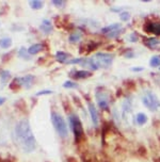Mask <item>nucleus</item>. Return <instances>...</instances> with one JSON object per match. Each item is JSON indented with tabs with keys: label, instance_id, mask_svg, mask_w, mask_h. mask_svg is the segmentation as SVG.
Returning <instances> with one entry per match:
<instances>
[{
	"label": "nucleus",
	"instance_id": "7",
	"mask_svg": "<svg viewBox=\"0 0 160 162\" xmlns=\"http://www.w3.org/2000/svg\"><path fill=\"white\" fill-rule=\"evenodd\" d=\"M96 99L98 102V106L100 109H107L109 106V100H108V96L105 93H97L96 94Z\"/></svg>",
	"mask_w": 160,
	"mask_h": 162
},
{
	"label": "nucleus",
	"instance_id": "25",
	"mask_svg": "<svg viewBox=\"0 0 160 162\" xmlns=\"http://www.w3.org/2000/svg\"><path fill=\"white\" fill-rule=\"evenodd\" d=\"M19 56L23 57V58H26L28 59L29 58V53H28V50H26L25 48H20V51H19Z\"/></svg>",
	"mask_w": 160,
	"mask_h": 162
},
{
	"label": "nucleus",
	"instance_id": "18",
	"mask_svg": "<svg viewBox=\"0 0 160 162\" xmlns=\"http://www.w3.org/2000/svg\"><path fill=\"white\" fill-rule=\"evenodd\" d=\"M136 120L139 125H143V124H145V123L147 122V116L144 114V113H139V114L137 115Z\"/></svg>",
	"mask_w": 160,
	"mask_h": 162
},
{
	"label": "nucleus",
	"instance_id": "1",
	"mask_svg": "<svg viewBox=\"0 0 160 162\" xmlns=\"http://www.w3.org/2000/svg\"><path fill=\"white\" fill-rule=\"evenodd\" d=\"M14 137L21 149L26 153H31L36 148V140L32 132L28 120L19 121L14 129Z\"/></svg>",
	"mask_w": 160,
	"mask_h": 162
},
{
	"label": "nucleus",
	"instance_id": "2",
	"mask_svg": "<svg viewBox=\"0 0 160 162\" xmlns=\"http://www.w3.org/2000/svg\"><path fill=\"white\" fill-rule=\"evenodd\" d=\"M51 122L52 125L56 129V131L58 132V134L61 137L62 139L66 138L67 137V126L66 123L64 121L63 116L60 113L57 112H52L51 113Z\"/></svg>",
	"mask_w": 160,
	"mask_h": 162
},
{
	"label": "nucleus",
	"instance_id": "21",
	"mask_svg": "<svg viewBox=\"0 0 160 162\" xmlns=\"http://www.w3.org/2000/svg\"><path fill=\"white\" fill-rule=\"evenodd\" d=\"M81 40V33L80 32H75L69 36V42L71 43H77Z\"/></svg>",
	"mask_w": 160,
	"mask_h": 162
},
{
	"label": "nucleus",
	"instance_id": "32",
	"mask_svg": "<svg viewBox=\"0 0 160 162\" xmlns=\"http://www.w3.org/2000/svg\"><path fill=\"white\" fill-rule=\"evenodd\" d=\"M143 69V67H133V68H131V70H133V72H142Z\"/></svg>",
	"mask_w": 160,
	"mask_h": 162
},
{
	"label": "nucleus",
	"instance_id": "6",
	"mask_svg": "<svg viewBox=\"0 0 160 162\" xmlns=\"http://www.w3.org/2000/svg\"><path fill=\"white\" fill-rule=\"evenodd\" d=\"M96 62L98 64V66L100 67H108L111 65L112 61H113V54L111 53H97L96 54Z\"/></svg>",
	"mask_w": 160,
	"mask_h": 162
},
{
	"label": "nucleus",
	"instance_id": "28",
	"mask_svg": "<svg viewBox=\"0 0 160 162\" xmlns=\"http://www.w3.org/2000/svg\"><path fill=\"white\" fill-rule=\"evenodd\" d=\"M122 31V29H120V30H115V31H113V32H111V33H109V34H107L109 37H115L116 35H119V33Z\"/></svg>",
	"mask_w": 160,
	"mask_h": 162
},
{
	"label": "nucleus",
	"instance_id": "34",
	"mask_svg": "<svg viewBox=\"0 0 160 162\" xmlns=\"http://www.w3.org/2000/svg\"><path fill=\"white\" fill-rule=\"evenodd\" d=\"M130 40L132 41V42H133V41H135V42H136V41H138V37H137V35L132 34V35H131V37H130Z\"/></svg>",
	"mask_w": 160,
	"mask_h": 162
},
{
	"label": "nucleus",
	"instance_id": "10",
	"mask_svg": "<svg viewBox=\"0 0 160 162\" xmlns=\"http://www.w3.org/2000/svg\"><path fill=\"white\" fill-rule=\"evenodd\" d=\"M92 75V73L89 72V70H85V69H81V70H77V72L74 73V78L76 79H85V78H89Z\"/></svg>",
	"mask_w": 160,
	"mask_h": 162
},
{
	"label": "nucleus",
	"instance_id": "12",
	"mask_svg": "<svg viewBox=\"0 0 160 162\" xmlns=\"http://www.w3.org/2000/svg\"><path fill=\"white\" fill-rule=\"evenodd\" d=\"M43 49H44V45H43V44H34V45H32L29 47L28 53H29V54H36V53H39L40 51H42Z\"/></svg>",
	"mask_w": 160,
	"mask_h": 162
},
{
	"label": "nucleus",
	"instance_id": "22",
	"mask_svg": "<svg viewBox=\"0 0 160 162\" xmlns=\"http://www.w3.org/2000/svg\"><path fill=\"white\" fill-rule=\"evenodd\" d=\"M149 65L153 67H157L160 65V57H153L149 61Z\"/></svg>",
	"mask_w": 160,
	"mask_h": 162
},
{
	"label": "nucleus",
	"instance_id": "23",
	"mask_svg": "<svg viewBox=\"0 0 160 162\" xmlns=\"http://www.w3.org/2000/svg\"><path fill=\"white\" fill-rule=\"evenodd\" d=\"M10 77H11L10 72H8V70H3V72L1 73V82L4 84V83L10 79Z\"/></svg>",
	"mask_w": 160,
	"mask_h": 162
},
{
	"label": "nucleus",
	"instance_id": "33",
	"mask_svg": "<svg viewBox=\"0 0 160 162\" xmlns=\"http://www.w3.org/2000/svg\"><path fill=\"white\" fill-rule=\"evenodd\" d=\"M67 162H78V161H77V159H76V158L68 157V158H67Z\"/></svg>",
	"mask_w": 160,
	"mask_h": 162
},
{
	"label": "nucleus",
	"instance_id": "3",
	"mask_svg": "<svg viewBox=\"0 0 160 162\" xmlns=\"http://www.w3.org/2000/svg\"><path fill=\"white\" fill-rule=\"evenodd\" d=\"M69 122H71V126H72L73 132L75 134V140L76 142H80L84 137V132H83V126L80 122L78 115L73 114L69 116Z\"/></svg>",
	"mask_w": 160,
	"mask_h": 162
},
{
	"label": "nucleus",
	"instance_id": "16",
	"mask_svg": "<svg viewBox=\"0 0 160 162\" xmlns=\"http://www.w3.org/2000/svg\"><path fill=\"white\" fill-rule=\"evenodd\" d=\"M81 158H82L83 162H98L97 159H96L92 154H90V153H84Z\"/></svg>",
	"mask_w": 160,
	"mask_h": 162
},
{
	"label": "nucleus",
	"instance_id": "11",
	"mask_svg": "<svg viewBox=\"0 0 160 162\" xmlns=\"http://www.w3.org/2000/svg\"><path fill=\"white\" fill-rule=\"evenodd\" d=\"M41 30H42L44 33L48 34V33H50L52 31V26H51V23L47 19H44L42 21V25H41Z\"/></svg>",
	"mask_w": 160,
	"mask_h": 162
},
{
	"label": "nucleus",
	"instance_id": "29",
	"mask_svg": "<svg viewBox=\"0 0 160 162\" xmlns=\"http://www.w3.org/2000/svg\"><path fill=\"white\" fill-rule=\"evenodd\" d=\"M52 93V91H48V90H45V91H41V92H39V93L36 94L37 96L40 95H47V94H51Z\"/></svg>",
	"mask_w": 160,
	"mask_h": 162
},
{
	"label": "nucleus",
	"instance_id": "27",
	"mask_svg": "<svg viewBox=\"0 0 160 162\" xmlns=\"http://www.w3.org/2000/svg\"><path fill=\"white\" fill-rule=\"evenodd\" d=\"M125 84H127V88H129V89L136 88V84H135V82H133L132 80H127L125 82Z\"/></svg>",
	"mask_w": 160,
	"mask_h": 162
},
{
	"label": "nucleus",
	"instance_id": "9",
	"mask_svg": "<svg viewBox=\"0 0 160 162\" xmlns=\"http://www.w3.org/2000/svg\"><path fill=\"white\" fill-rule=\"evenodd\" d=\"M89 111H90V115H91L92 123H93L95 126H97L98 125V121H99L98 112H97V110H96L95 106H94L93 104H89Z\"/></svg>",
	"mask_w": 160,
	"mask_h": 162
},
{
	"label": "nucleus",
	"instance_id": "17",
	"mask_svg": "<svg viewBox=\"0 0 160 162\" xmlns=\"http://www.w3.org/2000/svg\"><path fill=\"white\" fill-rule=\"evenodd\" d=\"M159 44V41L157 39H146L145 40V45L149 48H154Z\"/></svg>",
	"mask_w": 160,
	"mask_h": 162
},
{
	"label": "nucleus",
	"instance_id": "14",
	"mask_svg": "<svg viewBox=\"0 0 160 162\" xmlns=\"http://www.w3.org/2000/svg\"><path fill=\"white\" fill-rule=\"evenodd\" d=\"M12 46V40H11V37H1L0 39V47L1 48H10Z\"/></svg>",
	"mask_w": 160,
	"mask_h": 162
},
{
	"label": "nucleus",
	"instance_id": "20",
	"mask_svg": "<svg viewBox=\"0 0 160 162\" xmlns=\"http://www.w3.org/2000/svg\"><path fill=\"white\" fill-rule=\"evenodd\" d=\"M29 4L31 5L32 9H34V10H39V9H41L43 7V1H40V0H32V1H30Z\"/></svg>",
	"mask_w": 160,
	"mask_h": 162
},
{
	"label": "nucleus",
	"instance_id": "15",
	"mask_svg": "<svg viewBox=\"0 0 160 162\" xmlns=\"http://www.w3.org/2000/svg\"><path fill=\"white\" fill-rule=\"evenodd\" d=\"M68 57H69L68 54L65 53V52H63V51H58L57 54H56L57 60H58L60 63H65V62L67 63V59H68Z\"/></svg>",
	"mask_w": 160,
	"mask_h": 162
},
{
	"label": "nucleus",
	"instance_id": "35",
	"mask_svg": "<svg viewBox=\"0 0 160 162\" xmlns=\"http://www.w3.org/2000/svg\"><path fill=\"white\" fill-rule=\"evenodd\" d=\"M4 101H5V99L3 98V97H0V106H1V105L4 102Z\"/></svg>",
	"mask_w": 160,
	"mask_h": 162
},
{
	"label": "nucleus",
	"instance_id": "8",
	"mask_svg": "<svg viewBox=\"0 0 160 162\" xmlns=\"http://www.w3.org/2000/svg\"><path fill=\"white\" fill-rule=\"evenodd\" d=\"M144 29L148 33L160 35V23H147L144 27Z\"/></svg>",
	"mask_w": 160,
	"mask_h": 162
},
{
	"label": "nucleus",
	"instance_id": "36",
	"mask_svg": "<svg viewBox=\"0 0 160 162\" xmlns=\"http://www.w3.org/2000/svg\"><path fill=\"white\" fill-rule=\"evenodd\" d=\"M126 57H127V58H130V57H132V53H128V54H126Z\"/></svg>",
	"mask_w": 160,
	"mask_h": 162
},
{
	"label": "nucleus",
	"instance_id": "31",
	"mask_svg": "<svg viewBox=\"0 0 160 162\" xmlns=\"http://www.w3.org/2000/svg\"><path fill=\"white\" fill-rule=\"evenodd\" d=\"M139 153H140V155L141 156H146V149L144 148V147H140V149H139Z\"/></svg>",
	"mask_w": 160,
	"mask_h": 162
},
{
	"label": "nucleus",
	"instance_id": "19",
	"mask_svg": "<svg viewBox=\"0 0 160 162\" xmlns=\"http://www.w3.org/2000/svg\"><path fill=\"white\" fill-rule=\"evenodd\" d=\"M98 45H99V44H95V43H93V42L88 43V44H87V45L84 46L85 52H91V51L95 50L96 48L98 47Z\"/></svg>",
	"mask_w": 160,
	"mask_h": 162
},
{
	"label": "nucleus",
	"instance_id": "30",
	"mask_svg": "<svg viewBox=\"0 0 160 162\" xmlns=\"http://www.w3.org/2000/svg\"><path fill=\"white\" fill-rule=\"evenodd\" d=\"M52 3L55 5H57V7H62V5H64V1H57V0H53Z\"/></svg>",
	"mask_w": 160,
	"mask_h": 162
},
{
	"label": "nucleus",
	"instance_id": "5",
	"mask_svg": "<svg viewBox=\"0 0 160 162\" xmlns=\"http://www.w3.org/2000/svg\"><path fill=\"white\" fill-rule=\"evenodd\" d=\"M34 81V76H25V77H20V78H17L11 83L10 88L13 90L14 86L15 89H18L21 88V86H26V88H30V85L33 83Z\"/></svg>",
	"mask_w": 160,
	"mask_h": 162
},
{
	"label": "nucleus",
	"instance_id": "4",
	"mask_svg": "<svg viewBox=\"0 0 160 162\" xmlns=\"http://www.w3.org/2000/svg\"><path fill=\"white\" fill-rule=\"evenodd\" d=\"M142 101H143L144 106L151 111H156L160 108L159 99L153 92H146L145 95L143 96V98H142Z\"/></svg>",
	"mask_w": 160,
	"mask_h": 162
},
{
	"label": "nucleus",
	"instance_id": "13",
	"mask_svg": "<svg viewBox=\"0 0 160 162\" xmlns=\"http://www.w3.org/2000/svg\"><path fill=\"white\" fill-rule=\"evenodd\" d=\"M120 29H122L120 24H113V25H110V26L106 27V28H103V29H101V32L105 33V34H109L111 32L115 31V30H120Z\"/></svg>",
	"mask_w": 160,
	"mask_h": 162
},
{
	"label": "nucleus",
	"instance_id": "26",
	"mask_svg": "<svg viewBox=\"0 0 160 162\" xmlns=\"http://www.w3.org/2000/svg\"><path fill=\"white\" fill-rule=\"evenodd\" d=\"M120 17H121V19H122V20L126 21V20H128V19H129V17H130V14L128 13V12H123V13L120 15Z\"/></svg>",
	"mask_w": 160,
	"mask_h": 162
},
{
	"label": "nucleus",
	"instance_id": "24",
	"mask_svg": "<svg viewBox=\"0 0 160 162\" xmlns=\"http://www.w3.org/2000/svg\"><path fill=\"white\" fill-rule=\"evenodd\" d=\"M63 86L67 89H76L77 88V83L73 82V81H66V82H64Z\"/></svg>",
	"mask_w": 160,
	"mask_h": 162
}]
</instances>
